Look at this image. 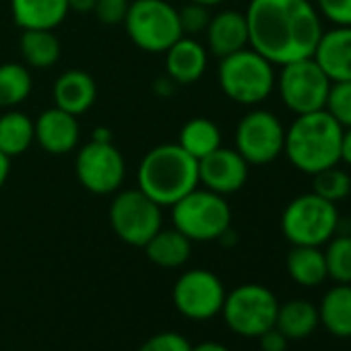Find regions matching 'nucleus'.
Here are the masks:
<instances>
[{"label": "nucleus", "mask_w": 351, "mask_h": 351, "mask_svg": "<svg viewBox=\"0 0 351 351\" xmlns=\"http://www.w3.org/2000/svg\"><path fill=\"white\" fill-rule=\"evenodd\" d=\"M248 46L275 66L314 56L324 32L310 0H250L246 9Z\"/></svg>", "instance_id": "nucleus-1"}, {"label": "nucleus", "mask_w": 351, "mask_h": 351, "mask_svg": "<svg viewBox=\"0 0 351 351\" xmlns=\"http://www.w3.org/2000/svg\"><path fill=\"white\" fill-rule=\"evenodd\" d=\"M138 191H143L159 207H171L199 182V159L189 155L178 143L157 145L138 163Z\"/></svg>", "instance_id": "nucleus-2"}, {"label": "nucleus", "mask_w": 351, "mask_h": 351, "mask_svg": "<svg viewBox=\"0 0 351 351\" xmlns=\"http://www.w3.org/2000/svg\"><path fill=\"white\" fill-rule=\"evenodd\" d=\"M343 126L326 112H310L295 116L285 128L283 153L289 163L308 176L341 163Z\"/></svg>", "instance_id": "nucleus-3"}, {"label": "nucleus", "mask_w": 351, "mask_h": 351, "mask_svg": "<svg viewBox=\"0 0 351 351\" xmlns=\"http://www.w3.org/2000/svg\"><path fill=\"white\" fill-rule=\"evenodd\" d=\"M219 60L217 81L228 99L240 106H258L275 91V64L250 46Z\"/></svg>", "instance_id": "nucleus-4"}, {"label": "nucleus", "mask_w": 351, "mask_h": 351, "mask_svg": "<svg viewBox=\"0 0 351 351\" xmlns=\"http://www.w3.org/2000/svg\"><path fill=\"white\" fill-rule=\"evenodd\" d=\"M341 226L337 203L306 193L287 203L281 213V232L291 246H324Z\"/></svg>", "instance_id": "nucleus-5"}, {"label": "nucleus", "mask_w": 351, "mask_h": 351, "mask_svg": "<svg viewBox=\"0 0 351 351\" xmlns=\"http://www.w3.org/2000/svg\"><path fill=\"white\" fill-rule=\"evenodd\" d=\"M171 221L191 242H213L232 228V209L226 197L197 186L171 205Z\"/></svg>", "instance_id": "nucleus-6"}, {"label": "nucleus", "mask_w": 351, "mask_h": 351, "mask_svg": "<svg viewBox=\"0 0 351 351\" xmlns=\"http://www.w3.org/2000/svg\"><path fill=\"white\" fill-rule=\"evenodd\" d=\"M124 29L130 42L143 52H165L176 40L182 38L178 11L165 0H132Z\"/></svg>", "instance_id": "nucleus-7"}, {"label": "nucleus", "mask_w": 351, "mask_h": 351, "mask_svg": "<svg viewBox=\"0 0 351 351\" xmlns=\"http://www.w3.org/2000/svg\"><path fill=\"white\" fill-rule=\"evenodd\" d=\"M279 69L281 71L277 75L275 89L279 91V97L289 112L302 116L324 110L332 81L324 75L312 56L287 62Z\"/></svg>", "instance_id": "nucleus-8"}, {"label": "nucleus", "mask_w": 351, "mask_h": 351, "mask_svg": "<svg viewBox=\"0 0 351 351\" xmlns=\"http://www.w3.org/2000/svg\"><path fill=\"white\" fill-rule=\"evenodd\" d=\"M279 310L277 295L258 283H244L226 293L221 308L226 324L242 337H258L275 326Z\"/></svg>", "instance_id": "nucleus-9"}, {"label": "nucleus", "mask_w": 351, "mask_h": 351, "mask_svg": "<svg viewBox=\"0 0 351 351\" xmlns=\"http://www.w3.org/2000/svg\"><path fill=\"white\" fill-rule=\"evenodd\" d=\"M108 217L114 234L128 246L143 248L161 230V207L138 189L118 193Z\"/></svg>", "instance_id": "nucleus-10"}, {"label": "nucleus", "mask_w": 351, "mask_h": 351, "mask_svg": "<svg viewBox=\"0 0 351 351\" xmlns=\"http://www.w3.org/2000/svg\"><path fill=\"white\" fill-rule=\"evenodd\" d=\"M285 126L277 114L254 108L236 126V151L250 165H267L283 153Z\"/></svg>", "instance_id": "nucleus-11"}, {"label": "nucleus", "mask_w": 351, "mask_h": 351, "mask_svg": "<svg viewBox=\"0 0 351 351\" xmlns=\"http://www.w3.org/2000/svg\"><path fill=\"white\" fill-rule=\"evenodd\" d=\"M75 173L85 191L93 195H112L124 182L126 163L112 141L91 138L77 153Z\"/></svg>", "instance_id": "nucleus-12"}, {"label": "nucleus", "mask_w": 351, "mask_h": 351, "mask_svg": "<svg viewBox=\"0 0 351 351\" xmlns=\"http://www.w3.org/2000/svg\"><path fill=\"white\" fill-rule=\"evenodd\" d=\"M226 293L221 279L213 271L191 269L173 283L171 300L182 316L191 320H209L221 314Z\"/></svg>", "instance_id": "nucleus-13"}, {"label": "nucleus", "mask_w": 351, "mask_h": 351, "mask_svg": "<svg viewBox=\"0 0 351 351\" xmlns=\"http://www.w3.org/2000/svg\"><path fill=\"white\" fill-rule=\"evenodd\" d=\"M250 163L236 151L219 147L199 161V182L221 197L234 195L244 189Z\"/></svg>", "instance_id": "nucleus-14"}, {"label": "nucleus", "mask_w": 351, "mask_h": 351, "mask_svg": "<svg viewBox=\"0 0 351 351\" xmlns=\"http://www.w3.org/2000/svg\"><path fill=\"white\" fill-rule=\"evenodd\" d=\"M34 126H36L38 145L50 155H66L79 145L81 128H79L77 116L56 106L50 110H44L34 122Z\"/></svg>", "instance_id": "nucleus-15"}, {"label": "nucleus", "mask_w": 351, "mask_h": 351, "mask_svg": "<svg viewBox=\"0 0 351 351\" xmlns=\"http://www.w3.org/2000/svg\"><path fill=\"white\" fill-rule=\"evenodd\" d=\"M209 62L207 48L191 36H182L165 50V71L176 85H193L197 83Z\"/></svg>", "instance_id": "nucleus-16"}, {"label": "nucleus", "mask_w": 351, "mask_h": 351, "mask_svg": "<svg viewBox=\"0 0 351 351\" xmlns=\"http://www.w3.org/2000/svg\"><path fill=\"white\" fill-rule=\"evenodd\" d=\"M312 58L332 83L351 81V27L322 32Z\"/></svg>", "instance_id": "nucleus-17"}, {"label": "nucleus", "mask_w": 351, "mask_h": 351, "mask_svg": "<svg viewBox=\"0 0 351 351\" xmlns=\"http://www.w3.org/2000/svg\"><path fill=\"white\" fill-rule=\"evenodd\" d=\"M207 52L226 58L248 48V21L240 11H221L211 17L207 27Z\"/></svg>", "instance_id": "nucleus-18"}, {"label": "nucleus", "mask_w": 351, "mask_h": 351, "mask_svg": "<svg viewBox=\"0 0 351 351\" xmlns=\"http://www.w3.org/2000/svg\"><path fill=\"white\" fill-rule=\"evenodd\" d=\"M97 97V85L91 75H87L81 69H71L64 71L56 83H54V101L56 108L81 116L85 114Z\"/></svg>", "instance_id": "nucleus-19"}, {"label": "nucleus", "mask_w": 351, "mask_h": 351, "mask_svg": "<svg viewBox=\"0 0 351 351\" xmlns=\"http://www.w3.org/2000/svg\"><path fill=\"white\" fill-rule=\"evenodd\" d=\"M66 0H11L15 25L25 29H56L69 15Z\"/></svg>", "instance_id": "nucleus-20"}, {"label": "nucleus", "mask_w": 351, "mask_h": 351, "mask_svg": "<svg viewBox=\"0 0 351 351\" xmlns=\"http://www.w3.org/2000/svg\"><path fill=\"white\" fill-rule=\"evenodd\" d=\"M147 258L161 269H178L189 263L193 252V242L176 228L159 230L145 246Z\"/></svg>", "instance_id": "nucleus-21"}, {"label": "nucleus", "mask_w": 351, "mask_h": 351, "mask_svg": "<svg viewBox=\"0 0 351 351\" xmlns=\"http://www.w3.org/2000/svg\"><path fill=\"white\" fill-rule=\"evenodd\" d=\"M318 318L332 337L351 339V283H337L322 295Z\"/></svg>", "instance_id": "nucleus-22"}, {"label": "nucleus", "mask_w": 351, "mask_h": 351, "mask_svg": "<svg viewBox=\"0 0 351 351\" xmlns=\"http://www.w3.org/2000/svg\"><path fill=\"white\" fill-rule=\"evenodd\" d=\"M287 275L302 287H318L328 279L320 246H291L285 258Z\"/></svg>", "instance_id": "nucleus-23"}, {"label": "nucleus", "mask_w": 351, "mask_h": 351, "mask_svg": "<svg viewBox=\"0 0 351 351\" xmlns=\"http://www.w3.org/2000/svg\"><path fill=\"white\" fill-rule=\"evenodd\" d=\"M320 324L318 308L308 300H289L285 304H279L275 326L289 339L300 341L310 337Z\"/></svg>", "instance_id": "nucleus-24"}, {"label": "nucleus", "mask_w": 351, "mask_h": 351, "mask_svg": "<svg viewBox=\"0 0 351 351\" xmlns=\"http://www.w3.org/2000/svg\"><path fill=\"white\" fill-rule=\"evenodd\" d=\"M34 141L36 126L27 114L19 110H9L7 114L0 116V151L7 157L13 159L17 155H23Z\"/></svg>", "instance_id": "nucleus-25"}, {"label": "nucleus", "mask_w": 351, "mask_h": 351, "mask_svg": "<svg viewBox=\"0 0 351 351\" xmlns=\"http://www.w3.org/2000/svg\"><path fill=\"white\" fill-rule=\"evenodd\" d=\"M21 56L29 69H50L60 58V42L52 29H25L19 42Z\"/></svg>", "instance_id": "nucleus-26"}, {"label": "nucleus", "mask_w": 351, "mask_h": 351, "mask_svg": "<svg viewBox=\"0 0 351 351\" xmlns=\"http://www.w3.org/2000/svg\"><path fill=\"white\" fill-rule=\"evenodd\" d=\"M178 145L193 155L195 159H203L215 149L221 147V130L209 118H191L178 134Z\"/></svg>", "instance_id": "nucleus-27"}, {"label": "nucleus", "mask_w": 351, "mask_h": 351, "mask_svg": "<svg viewBox=\"0 0 351 351\" xmlns=\"http://www.w3.org/2000/svg\"><path fill=\"white\" fill-rule=\"evenodd\" d=\"M34 81L25 64L5 62L0 64V108H17L32 93Z\"/></svg>", "instance_id": "nucleus-28"}, {"label": "nucleus", "mask_w": 351, "mask_h": 351, "mask_svg": "<svg viewBox=\"0 0 351 351\" xmlns=\"http://www.w3.org/2000/svg\"><path fill=\"white\" fill-rule=\"evenodd\" d=\"M324 263L328 279L335 283H351V232L335 234L324 244Z\"/></svg>", "instance_id": "nucleus-29"}, {"label": "nucleus", "mask_w": 351, "mask_h": 351, "mask_svg": "<svg viewBox=\"0 0 351 351\" xmlns=\"http://www.w3.org/2000/svg\"><path fill=\"white\" fill-rule=\"evenodd\" d=\"M312 193L330 203H339L351 195V176L339 165L326 167L312 176Z\"/></svg>", "instance_id": "nucleus-30"}, {"label": "nucleus", "mask_w": 351, "mask_h": 351, "mask_svg": "<svg viewBox=\"0 0 351 351\" xmlns=\"http://www.w3.org/2000/svg\"><path fill=\"white\" fill-rule=\"evenodd\" d=\"M324 110L343 126H351V81H339L330 85Z\"/></svg>", "instance_id": "nucleus-31"}, {"label": "nucleus", "mask_w": 351, "mask_h": 351, "mask_svg": "<svg viewBox=\"0 0 351 351\" xmlns=\"http://www.w3.org/2000/svg\"><path fill=\"white\" fill-rule=\"evenodd\" d=\"M178 21H180L182 36L197 38L199 34L207 32V27H209V21H211L209 7L199 5V3H189L178 11Z\"/></svg>", "instance_id": "nucleus-32"}, {"label": "nucleus", "mask_w": 351, "mask_h": 351, "mask_svg": "<svg viewBox=\"0 0 351 351\" xmlns=\"http://www.w3.org/2000/svg\"><path fill=\"white\" fill-rule=\"evenodd\" d=\"M314 7L332 27H351V0H314Z\"/></svg>", "instance_id": "nucleus-33"}, {"label": "nucleus", "mask_w": 351, "mask_h": 351, "mask_svg": "<svg viewBox=\"0 0 351 351\" xmlns=\"http://www.w3.org/2000/svg\"><path fill=\"white\" fill-rule=\"evenodd\" d=\"M193 345L191 341L173 330H165V332H157L153 337H149L138 351H191Z\"/></svg>", "instance_id": "nucleus-34"}, {"label": "nucleus", "mask_w": 351, "mask_h": 351, "mask_svg": "<svg viewBox=\"0 0 351 351\" xmlns=\"http://www.w3.org/2000/svg\"><path fill=\"white\" fill-rule=\"evenodd\" d=\"M130 0H97L95 3V17L104 25H122L128 15Z\"/></svg>", "instance_id": "nucleus-35"}, {"label": "nucleus", "mask_w": 351, "mask_h": 351, "mask_svg": "<svg viewBox=\"0 0 351 351\" xmlns=\"http://www.w3.org/2000/svg\"><path fill=\"white\" fill-rule=\"evenodd\" d=\"M256 339H258L263 351H287L289 339H287L277 326H271L269 330H265V332L258 335Z\"/></svg>", "instance_id": "nucleus-36"}, {"label": "nucleus", "mask_w": 351, "mask_h": 351, "mask_svg": "<svg viewBox=\"0 0 351 351\" xmlns=\"http://www.w3.org/2000/svg\"><path fill=\"white\" fill-rule=\"evenodd\" d=\"M341 161L345 165H351V126L343 128V138H341Z\"/></svg>", "instance_id": "nucleus-37"}, {"label": "nucleus", "mask_w": 351, "mask_h": 351, "mask_svg": "<svg viewBox=\"0 0 351 351\" xmlns=\"http://www.w3.org/2000/svg\"><path fill=\"white\" fill-rule=\"evenodd\" d=\"M66 3H69V9L71 11H77V13H93L97 0H66Z\"/></svg>", "instance_id": "nucleus-38"}, {"label": "nucleus", "mask_w": 351, "mask_h": 351, "mask_svg": "<svg viewBox=\"0 0 351 351\" xmlns=\"http://www.w3.org/2000/svg\"><path fill=\"white\" fill-rule=\"evenodd\" d=\"M191 351H230V347H226L223 343H217V341H203L199 345H193Z\"/></svg>", "instance_id": "nucleus-39"}, {"label": "nucleus", "mask_w": 351, "mask_h": 351, "mask_svg": "<svg viewBox=\"0 0 351 351\" xmlns=\"http://www.w3.org/2000/svg\"><path fill=\"white\" fill-rule=\"evenodd\" d=\"M9 171H11V157H7L3 151H0V189L5 186V182L9 178Z\"/></svg>", "instance_id": "nucleus-40"}, {"label": "nucleus", "mask_w": 351, "mask_h": 351, "mask_svg": "<svg viewBox=\"0 0 351 351\" xmlns=\"http://www.w3.org/2000/svg\"><path fill=\"white\" fill-rule=\"evenodd\" d=\"M93 141H112V134L108 128H95L93 130Z\"/></svg>", "instance_id": "nucleus-41"}, {"label": "nucleus", "mask_w": 351, "mask_h": 351, "mask_svg": "<svg viewBox=\"0 0 351 351\" xmlns=\"http://www.w3.org/2000/svg\"><path fill=\"white\" fill-rule=\"evenodd\" d=\"M189 3H199V5H205V7H215V5H221L223 0H189Z\"/></svg>", "instance_id": "nucleus-42"}]
</instances>
